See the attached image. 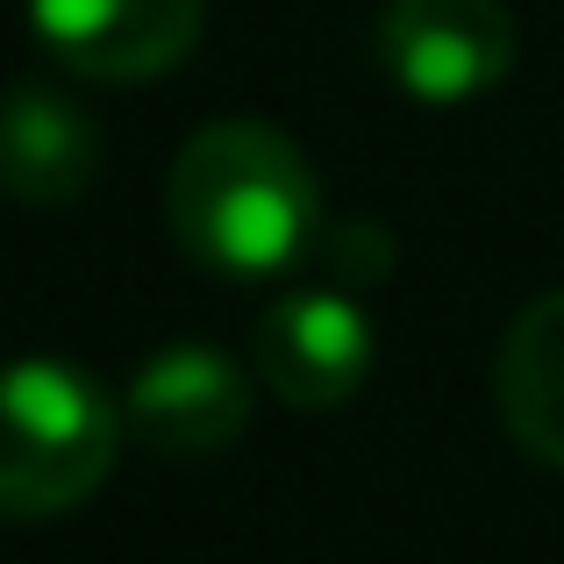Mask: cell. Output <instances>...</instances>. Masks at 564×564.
<instances>
[{
    "mask_svg": "<svg viewBox=\"0 0 564 564\" xmlns=\"http://www.w3.org/2000/svg\"><path fill=\"white\" fill-rule=\"evenodd\" d=\"M494 400H500V429L514 436V451L564 471V286L536 293L508 322L500 358H494Z\"/></svg>",
    "mask_w": 564,
    "mask_h": 564,
    "instance_id": "cell-8",
    "label": "cell"
},
{
    "mask_svg": "<svg viewBox=\"0 0 564 564\" xmlns=\"http://www.w3.org/2000/svg\"><path fill=\"white\" fill-rule=\"evenodd\" d=\"M372 379V315L365 301L336 286H293L258 322V386L286 408H344Z\"/></svg>",
    "mask_w": 564,
    "mask_h": 564,
    "instance_id": "cell-4",
    "label": "cell"
},
{
    "mask_svg": "<svg viewBox=\"0 0 564 564\" xmlns=\"http://www.w3.org/2000/svg\"><path fill=\"white\" fill-rule=\"evenodd\" d=\"M172 243L207 279L264 286L315 258L322 243V180L307 151L272 122H207L180 143L165 172Z\"/></svg>",
    "mask_w": 564,
    "mask_h": 564,
    "instance_id": "cell-1",
    "label": "cell"
},
{
    "mask_svg": "<svg viewBox=\"0 0 564 564\" xmlns=\"http://www.w3.org/2000/svg\"><path fill=\"white\" fill-rule=\"evenodd\" d=\"M372 51L414 108H471L514 72L522 22L508 0H386Z\"/></svg>",
    "mask_w": 564,
    "mask_h": 564,
    "instance_id": "cell-3",
    "label": "cell"
},
{
    "mask_svg": "<svg viewBox=\"0 0 564 564\" xmlns=\"http://www.w3.org/2000/svg\"><path fill=\"white\" fill-rule=\"evenodd\" d=\"M207 0H29V29L65 72L100 86H143L186 65Z\"/></svg>",
    "mask_w": 564,
    "mask_h": 564,
    "instance_id": "cell-5",
    "label": "cell"
},
{
    "mask_svg": "<svg viewBox=\"0 0 564 564\" xmlns=\"http://www.w3.org/2000/svg\"><path fill=\"white\" fill-rule=\"evenodd\" d=\"M250 372L207 344H172L143 358V372L122 393V422L165 457H215L250 429Z\"/></svg>",
    "mask_w": 564,
    "mask_h": 564,
    "instance_id": "cell-6",
    "label": "cell"
},
{
    "mask_svg": "<svg viewBox=\"0 0 564 564\" xmlns=\"http://www.w3.org/2000/svg\"><path fill=\"white\" fill-rule=\"evenodd\" d=\"M122 451V408L65 358L0 365V522H51L100 494Z\"/></svg>",
    "mask_w": 564,
    "mask_h": 564,
    "instance_id": "cell-2",
    "label": "cell"
},
{
    "mask_svg": "<svg viewBox=\"0 0 564 564\" xmlns=\"http://www.w3.org/2000/svg\"><path fill=\"white\" fill-rule=\"evenodd\" d=\"M100 172V122L57 86H14L0 100V193L22 207H72Z\"/></svg>",
    "mask_w": 564,
    "mask_h": 564,
    "instance_id": "cell-7",
    "label": "cell"
}]
</instances>
